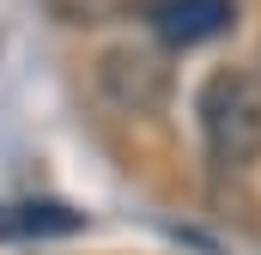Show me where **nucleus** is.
I'll return each mask as SVG.
<instances>
[{
  "label": "nucleus",
  "mask_w": 261,
  "mask_h": 255,
  "mask_svg": "<svg viewBox=\"0 0 261 255\" xmlns=\"http://www.w3.org/2000/svg\"><path fill=\"white\" fill-rule=\"evenodd\" d=\"M43 231H79V213L73 207H0V237H43Z\"/></svg>",
  "instance_id": "20e7f679"
},
{
  "label": "nucleus",
  "mask_w": 261,
  "mask_h": 255,
  "mask_svg": "<svg viewBox=\"0 0 261 255\" xmlns=\"http://www.w3.org/2000/svg\"><path fill=\"white\" fill-rule=\"evenodd\" d=\"M97 91L122 110V116H158L164 97H170V67L158 61L152 49H103L97 55Z\"/></svg>",
  "instance_id": "f03ea898"
},
{
  "label": "nucleus",
  "mask_w": 261,
  "mask_h": 255,
  "mask_svg": "<svg viewBox=\"0 0 261 255\" xmlns=\"http://www.w3.org/2000/svg\"><path fill=\"white\" fill-rule=\"evenodd\" d=\"M231 18H237L231 0H152V6H146V24H152L164 43H176V49H195L206 37L231 31Z\"/></svg>",
  "instance_id": "7ed1b4c3"
},
{
  "label": "nucleus",
  "mask_w": 261,
  "mask_h": 255,
  "mask_svg": "<svg viewBox=\"0 0 261 255\" xmlns=\"http://www.w3.org/2000/svg\"><path fill=\"white\" fill-rule=\"evenodd\" d=\"M195 116H200L206 158L219 170L261 164V73H249V67L206 73V85H200V97H195Z\"/></svg>",
  "instance_id": "f257e3e1"
}]
</instances>
